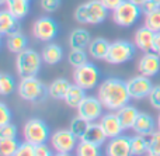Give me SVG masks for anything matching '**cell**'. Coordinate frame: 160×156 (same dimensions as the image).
<instances>
[{"label":"cell","instance_id":"obj_1","mask_svg":"<svg viewBox=\"0 0 160 156\" xmlns=\"http://www.w3.org/2000/svg\"><path fill=\"white\" fill-rule=\"evenodd\" d=\"M97 97L102 103L105 110L117 111L121 107L129 104L132 100L127 87V82L119 78H107L98 84Z\"/></svg>","mask_w":160,"mask_h":156},{"label":"cell","instance_id":"obj_2","mask_svg":"<svg viewBox=\"0 0 160 156\" xmlns=\"http://www.w3.org/2000/svg\"><path fill=\"white\" fill-rule=\"evenodd\" d=\"M108 17V8L101 3V0H87L76 7L75 20L79 24L98 25Z\"/></svg>","mask_w":160,"mask_h":156},{"label":"cell","instance_id":"obj_3","mask_svg":"<svg viewBox=\"0 0 160 156\" xmlns=\"http://www.w3.org/2000/svg\"><path fill=\"white\" fill-rule=\"evenodd\" d=\"M17 93H18L20 98L30 101V103H41L47 97H49L48 86H45L37 76L21 78L18 86H17Z\"/></svg>","mask_w":160,"mask_h":156},{"label":"cell","instance_id":"obj_4","mask_svg":"<svg viewBox=\"0 0 160 156\" xmlns=\"http://www.w3.org/2000/svg\"><path fill=\"white\" fill-rule=\"evenodd\" d=\"M42 55L32 48H25L16 55V70L21 78L37 76L42 66Z\"/></svg>","mask_w":160,"mask_h":156},{"label":"cell","instance_id":"obj_5","mask_svg":"<svg viewBox=\"0 0 160 156\" xmlns=\"http://www.w3.org/2000/svg\"><path fill=\"white\" fill-rule=\"evenodd\" d=\"M138 49L135 44L127 39H117L110 44L105 62L110 65H122L129 62L135 56V51Z\"/></svg>","mask_w":160,"mask_h":156},{"label":"cell","instance_id":"obj_6","mask_svg":"<svg viewBox=\"0 0 160 156\" xmlns=\"http://www.w3.org/2000/svg\"><path fill=\"white\" fill-rule=\"evenodd\" d=\"M111 13H112V21L118 27L128 28V27L135 25V23H138V20L141 18V14L143 11H142V7L136 6L131 0H124Z\"/></svg>","mask_w":160,"mask_h":156},{"label":"cell","instance_id":"obj_7","mask_svg":"<svg viewBox=\"0 0 160 156\" xmlns=\"http://www.w3.org/2000/svg\"><path fill=\"white\" fill-rule=\"evenodd\" d=\"M22 137L28 142L34 143V145H39V143L49 141L51 131L44 120H41V118H30L24 124Z\"/></svg>","mask_w":160,"mask_h":156},{"label":"cell","instance_id":"obj_8","mask_svg":"<svg viewBox=\"0 0 160 156\" xmlns=\"http://www.w3.org/2000/svg\"><path fill=\"white\" fill-rule=\"evenodd\" d=\"M79 138L68 129H58L53 134H51L49 145L52 146L53 152L58 155H70L73 151H76Z\"/></svg>","mask_w":160,"mask_h":156},{"label":"cell","instance_id":"obj_9","mask_svg":"<svg viewBox=\"0 0 160 156\" xmlns=\"http://www.w3.org/2000/svg\"><path fill=\"white\" fill-rule=\"evenodd\" d=\"M73 82L78 86L83 87L86 92L96 89L100 83V69L91 62H87L82 66L75 68Z\"/></svg>","mask_w":160,"mask_h":156},{"label":"cell","instance_id":"obj_10","mask_svg":"<svg viewBox=\"0 0 160 156\" xmlns=\"http://www.w3.org/2000/svg\"><path fill=\"white\" fill-rule=\"evenodd\" d=\"M59 33L58 23L49 16L39 17L32 24V35L38 41L51 42Z\"/></svg>","mask_w":160,"mask_h":156},{"label":"cell","instance_id":"obj_11","mask_svg":"<svg viewBox=\"0 0 160 156\" xmlns=\"http://www.w3.org/2000/svg\"><path fill=\"white\" fill-rule=\"evenodd\" d=\"M102 111H104V106L100 101V98L94 96H86L82 104L78 107V115L84 118L88 123L98 121L102 115Z\"/></svg>","mask_w":160,"mask_h":156},{"label":"cell","instance_id":"obj_12","mask_svg":"<svg viewBox=\"0 0 160 156\" xmlns=\"http://www.w3.org/2000/svg\"><path fill=\"white\" fill-rule=\"evenodd\" d=\"M127 87L132 100H142V98H146L152 92L153 83L148 76L138 75L127 80Z\"/></svg>","mask_w":160,"mask_h":156},{"label":"cell","instance_id":"obj_13","mask_svg":"<svg viewBox=\"0 0 160 156\" xmlns=\"http://www.w3.org/2000/svg\"><path fill=\"white\" fill-rule=\"evenodd\" d=\"M138 72L148 78H153V76L159 75L160 72V55H158L153 51L149 52H143L138 62Z\"/></svg>","mask_w":160,"mask_h":156},{"label":"cell","instance_id":"obj_14","mask_svg":"<svg viewBox=\"0 0 160 156\" xmlns=\"http://www.w3.org/2000/svg\"><path fill=\"white\" fill-rule=\"evenodd\" d=\"M100 125L102 127L105 135H107L108 139L111 138H115L118 135H122V132L125 131L124 127L121 124V120H119L117 111H108L107 114H102L101 118L98 120Z\"/></svg>","mask_w":160,"mask_h":156},{"label":"cell","instance_id":"obj_15","mask_svg":"<svg viewBox=\"0 0 160 156\" xmlns=\"http://www.w3.org/2000/svg\"><path fill=\"white\" fill-rule=\"evenodd\" d=\"M105 153L108 156H129L131 153V137L118 135L111 138L105 146Z\"/></svg>","mask_w":160,"mask_h":156},{"label":"cell","instance_id":"obj_16","mask_svg":"<svg viewBox=\"0 0 160 156\" xmlns=\"http://www.w3.org/2000/svg\"><path fill=\"white\" fill-rule=\"evenodd\" d=\"M153 38H155V31H152L150 28H148L146 25H143V27H139L138 30L135 31L133 44H135L136 48L141 49L142 52H149V51H152Z\"/></svg>","mask_w":160,"mask_h":156},{"label":"cell","instance_id":"obj_17","mask_svg":"<svg viewBox=\"0 0 160 156\" xmlns=\"http://www.w3.org/2000/svg\"><path fill=\"white\" fill-rule=\"evenodd\" d=\"M132 129L135 134L148 137V135H150L152 132L156 131V121L150 114L139 113V115H138V118H136L135 124H133Z\"/></svg>","mask_w":160,"mask_h":156},{"label":"cell","instance_id":"obj_18","mask_svg":"<svg viewBox=\"0 0 160 156\" xmlns=\"http://www.w3.org/2000/svg\"><path fill=\"white\" fill-rule=\"evenodd\" d=\"M91 35L86 28H75L69 35L70 49H87L91 42Z\"/></svg>","mask_w":160,"mask_h":156},{"label":"cell","instance_id":"obj_19","mask_svg":"<svg viewBox=\"0 0 160 156\" xmlns=\"http://www.w3.org/2000/svg\"><path fill=\"white\" fill-rule=\"evenodd\" d=\"M20 30V20L14 17L7 8L0 11V34L3 37H7L8 34H13Z\"/></svg>","mask_w":160,"mask_h":156},{"label":"cell","instance_id":"obj_20","mask_svg":"<svg viewBox=\"0 0 160 156\" xmlns=\"http://www.w3.org/2000/svg\"><path fill=\"white\" fill-rule=\"evenodd\" d=\"M82 139L94 143V145H97V146H102L108 138H107V135H105L102 127L100 125V123H90Z\"/></svg>","mask_w":160,"mask_h":156},{"label":"cell","instance_id":"obj_21","mask_svg":"<svg viewBox=\"0 0 160 156\" xmlns=\"http://www.w3.org/2000/svg\"><path fill=\"white\" fill-rule=\"evenodd\" d=\"M6 41L4 45L8 49V52L11 53H18L21 51H24L25 48H28V38L21 33V31H16L13 34H8L7 37H4Z\"/></svg>","mask_w":160,"mask_h":156},{"label":"cell","instance_id":"obj_22","mask_svg":"<svg viewBox=\"0 0 160 156\" xmlns=\"http://www.w3.org/2000/svg\"><path fill=\"white\" fill-rule=\"evenodd\" d=\"M42 59L47 65H58L59 62L63 59V49L61 45L55 44V42H48L44 48H42Z\"/></svg>","mask_w":160,"mask_h":156},{"label":"cell","instance_id":"obj_23","mask_svg":"<svg viewBox=\"0 0 160 156\" xmlns=\"http://www.w3.org/2000/svg\"><path fill=\"white\" fill-rule=\"evenodd\" d=\"M110 44L105 38L102 37H97V38H93L88 45V53L93 59L96 61H105V56H107L108 48H110Z\"/></svg>","mask_w":160,"mask_h":156},{"label":"cell","instance_id":"obj_24","mask_svg":"<svg viewBox=\"0 0 160 156\" xmlns=\"http://www.w3.org/2000/svg\"><path fill=\"white\" fill-rule=\"evenodd\" d=\"M139 113L141 111H139L135 106H131V104H127V106L121 107L119 110H117V114H118L119 120H121V124H122V127H124V129H132Z\"/></svg>","mask_w":160,"mask_h":156},{"label":"cell","instance_id":"obj_25","mask_svg":"<svg viewBox=\"0 0 160 156\" xmlns=\"http://www.w3.org/2000/svg\"><path fill=\"white\" fill-rule=\"evenodd\" d=\"M70 82L65 78H58L52 82V83L48 86V93H49V97L53 100H65V96H66L68 90L70 87Z\"/></svg>","mask_w":160,"mask_h":156},{"label":"cell","instance_id":"obj_26","mask_svg":"<svg viewBox=\"0 0 160 156\" xmlns=\"http://www.w3.org/2000/svg\"><path fill=\"white\" fill-rule=\"evenodd\" d=\"M4 6L18 20H22L30 13V0H7Z\"/></svg>","mask_w":160,"mask_h":156},{"label":"cell","instance_id":"obj_27","mask_svg":"<svg viewBox=\"0 0 160 156\" xmlns=\"http://www.w3.org/2000/svg\"><path fill=\"white\" fill-rule=\"evenodd\" d=\"M84 97H86V90L75 83V84H70L69 90H68L66 96H65V103L69 107H72V108L78 110V107L84 100Z\"/></svg>","mask_w":160,"mask_h":156},{"label":"cell","instance_id":"obj_28","mask_svg":"<svg viewBox=\"0 0 160 156\" xmlns=\"http://www.w3.org/2000/svg\"><path fill=\"white\" fill-rule=\"evenodd\" d=\"M148 137L135 134L131 137V153L133 156H141L148 153Z\"/></svg>","mask_w":160,"mask_h":156},{"label":"cell","instance_id":"obj_29","mask_svg":"<svg viewBox=\"0 0 160 156\" xmlns=\"http://www.w3.org/2000/svg\"><path fill=\"white\" fill-rule=\"evenodd\" d=\"M101 146H97L91 142L80 139L78 146H76V155L78 156H100L101 151H100Z\"/></svg>","mask_w":160,"mask_h":156},{"label":"cell","instance_id":"obj_30","mask_svg":"<svg viewBox=\"0 0 160 156\" xmlns=\"http://www.w3.org/2000/svg\"><path fill=\"white\" fill-rule=\"evenodd\" d=\"M20 142L16 138H0V155L13 156L16 155Z\"/></svg>","mask_w":160,"mask_h":156},{"label":"cell","instance_id":"obj_31","mask_svg":"<svg viewBox=\"0 0 160 156\" xmlns=\"http://www.w3.org/2000/svg\"><path fill=\"white\" fill-rule=\"evenodd\" d=\"M88 55L90 53L86 52V49H72L68 55V61L73 68H79L88 62Z\"/></svg>","mask_w":160,"mask_h":156},{"label":"cell","instance_id":"obj_32","mask_svg":"<svg viewBox=\"0 0 160 156\" xmlns=\"http://www.w3.org/2000/svg\"><path fill=\"white\" fill-rule=\"evenodd\" d=\"M145 14V24L148 28H150L155 33H159L160 31V7L155 8L152 11H148Z\"/></svg>","mask_w":160,"mask_h":156},{"label":"cell","instance_id":"obj_33","mask_svg":"<svg viewBox=\"0 0 160 156\" xmlns=\"http://www.w3.org/2000/svg\"><path fill=\"white\" fill-rule=\"evenodd\" d=\"M16 89V80L11 75L3 72L0 75V94L2 96H8L14 92Z\"/></svg>","mask_w":160,"mask_h":156},{"label":"cell","instance_id":"obj_34","mask_svg":"<svg viewBox=\"0 0 160 156\" xmlns=\"http://www.w3.org/2000/svg\"><path fill=\"white\" fill-rule=\"evenodd\" d=\"M88 124H90L88 121H86L84 118H82L80 115H78V117H75L72 121H70L69 129L79 138V139H82L84 132H86V129H87V127H88Z\"/></svg>","mask_w":160,"mask_h":156},{"label":"cell","instance_id":"obj_35","mask_svg":"<svg viewBox=\"0 0 160 156\" xmlns=\"http://www.w3.org/2000/svg\"><path fill=\"white\" fill-rule=\"evenodd\" d=\"M148 155L160 156V129L158 128L155 132L148 135Z\"/></svg>","mask_w":160,"mask_h":156},{"label":"cell","instance_id":"obj_36","mask_svg":"<svg viewBox=\"0 0 160 156\" xmlns=\"http://www.w3.org/2000/svg\"><path fill=\"white\" fill-rule=\"evenodd\" d=\"M16 156H35V145L28 141L20 143L18 149L16 152Z\"/></svg>","mask_w":160,"mask_h":156},{"label":"cell","instance_id":"obj_37","mask_svg":"<svg viewBox=\"0 0 160 156\" xmlns=\"http://www.w3.org/2000/svg\"><path fill=\"white\" fill-rule=\"evenodd\" d=\"M39 4H41V8L45 13H55L61 7L62 0H41Z\"/></svg>","mask_w":160,"mask_h":156},{"label":"cell","instance_id":"obj_38","mask_svg":"<svg viewBox=\"0 0 160 156\" xmlns=\"http://www.w3.org/2000/svg\"><path fill=\"white\" fill-rule=\"evenodd\" d=\"M17 127L8 123L6 125H0V138H17Z\"/></svg>","mask_w":160,"mask_h":156},{"label":"cell","instance_id":"obj_39","mask_svg":"<svg viewBox=\"0 0 160 156\" xmlns=\"http://www.w3.org/2000/svg\"><path fill=\"white\" fill-rule=\"evenodd\" d=\"M148 100H149L150 106H152L153 108L160 111V86H153L152 92L148 96Z\"/></svg>","mask_w":160,"mask_h":156},{"label":"cell","instance_id":"obj_40","mask_svg":"<svg viewBox=\"0 0 160 156\" xmlns=\"http://www.w3.org/2000/svg\"><path fill=\"white\" fill-rule=\"evenodd\" d=\"M11 110L6 106V103H0V125H6V124L11 123Z\"/></svg>","mask_w":160,"mask_h":156},{"label":"cell","instance_id":"obj_41","mask_svg":"<svg viewBox=\"0 0 160 156\" xmlns=\"http://www.w3.org/2000/svg\"><path fill=\"white\" fill-rule=\"evenodd\" d=\"M53 153L52 146H48L47 142L39 143V145H35V156H51Z\"/></svg>","mask_w":160,"mask_h":156},{"label":"cell","instance_id":"obj_42","mask_svg":"<svg viewBox=\"0 0 160 156\" xmlns=\"http://www.w3.org/2000/svg\"><path fill=\"white\" fill-rule=\"evenodd\" d=\"M159 7H160V0H146V3H145L143 7H142V11L148 13V11H152Z\"/></svg>","mask_w":160,"mask_h":156},{"label":"cell","instance_id":"obj_43","mask_svg":"<svg viewBox=\"0 0 160 156\" xmlns=\"http://www.w3.org/2000/svg\"><path fill=\"white\" fill-rule=\"evenodd\" d=\"M122 2L124 0H101V3L108 8V11H114Z\"/></svg>","mask_w":160,"mask_h":156},{"label":"cell","instance_id":"obj_44","mask_svg":"<svg viewBox=\"0 0 160 156\" xmlns=\"http://www.w3.org/2000/svg\"><path fill=\"white\" fill-rule=\"evenodd\" d=\"M152 51L156 52L158 55H160V31L155 33V38H153V45H152Z\"/></svg>","mask_w":160,"mask_h":156},{"label":"cell","instance_id":"obj_45","mask_svg":"<svg viewBox=\"0 0 160 156\" xmlns=\"http://www.w3.org/2000/svg\"><path fill=\"white\" fill-rule=\"evenodd\" d=\"M132 3H135L136 6H139V7H143V4L146 3V0H131Z\"/></svg>","mask_w":160,"mask_h":156},{"label":"cell","instance_id":"obj_46","mask_svg":"<svg viewBox=\"0 0 160 156\" xmlns=\"http://www.w3.org/2000/svg\"><path fill=\"white\" fill-rule=\"evenodd\" d=\"M158 128L160 129V113H159V115H158Z\"/></svg>","mask_w":160,"mask_h":156},{"label":"cell","instance_id":"obj_47","mask_svg":"<svg viewBox=\"0 0 160 156\" xmlns=\"http://www.w3.org/2000/svg\"><path fill=\"white\" fill-rule=\"evenodd\" d=\"M6 2H7V0H0V3H2V4H4Z\"/></svg>","mask_w":160,"mask_h":156}]
</instances>
